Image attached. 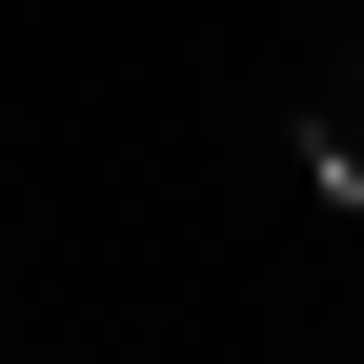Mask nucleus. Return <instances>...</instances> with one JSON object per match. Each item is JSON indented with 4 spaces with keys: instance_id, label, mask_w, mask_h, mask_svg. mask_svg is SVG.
<instances>
[{
    "instance_id": "1",
    "label": "nucleus",
    "mask_w": 364,
    "mask_h": 364,
    "mask_svg": "<svg viewBox=\"0 0 364 364\" xmlns=\"http://www.w3.org/2000/svg\"><path fill=\"white\" fill-rule=\"evenodd\" d=\"M304 182H324V203H364V41L304 81Z\"/></svg>"
}]
</instances>
